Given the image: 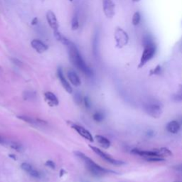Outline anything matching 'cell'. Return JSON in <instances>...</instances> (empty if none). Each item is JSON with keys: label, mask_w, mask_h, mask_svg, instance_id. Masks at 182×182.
Segmentation results:
<instances>
[{"label": "cell", "mask_w": 182, "mask_h": 182, "mask_svg": "<svg viewBox=\"0 0 182 182\" xmlns=\"http://www.w3.org/2000/svg\"><path fill=\"white\" fill-rule=\"evenodd\" d=\"M67 48L68 50V55H69L70 62L87 76H92L93 75V70L87 65L86 62L82 58L76 46L73 42L70 41V43L67 46Z\"/></svg>", "instance_id": "6da1fadb"}, {"label": "cell", "mask_w": 182, "mask_h": 182, "mask_svg": "<svg viewBox=\"0 0 182 182\" xmlns=\"http://www.w3.org/2000/svg\"><path fill=\"white\" fill-rule=\"evenodd\" d=\"M142 44H143V52L140 58V61L139 63V68H142L146 63L150 61L153 57L155 56L157 47L154 42L152 38L150 36L147 35L143 38L142 40Z\"/></svg>", "instance_id": "7a4b0ae2"}, {"label": "cell", "mask_w": 182, "mask_h": 182, "mask_svg": "<svg viewBox=\"0 0 182 182\" xmlns=\"http://www.w3.org/2000/svg\"><path fill=\"white\" fill-rule=\"evenodd\" d=\"M75 155L80 158L82 161H83L86 164L88 170L93 174V175L97 176H100L102 175L105 174L107 173H115L114 171H110V170L106 169L103 168V167H100V165L97 164L95 162H93L91 159H90L88 156H86L84 153L79 152V151H75L74 152Z\"/></svg>", "instance_id": "3957f363"}, {"label": "cell", "mask_w": 182, "mask_h": 182, "mask_svg": "<svg viewBox=\"0 0 182 182\" xmlns=\"http://www.w3.org/2000/svg\"><path fill=\"white\" fill-rule=\"evenodd\" d=\"M114 38L115 40L116 47L122 48L127 45L129 42V36L127 33L122 28L117 27L115 31Z\"/></svg>", "instance_id": "277c9868"}, {"label": "cell", "mask_w": 182, "mask_h": 182, "mask_svg": "<svg viewBox=\"0 0 182 182\" xmlns=\"http://www.w3.org/2000/svg\"><path fill=\"white\" fill-rule=\"evenodd\" d=\"M145 112L152 117L159 118L162 114V108L157 101H150L144 105Z\"/></svg>", "instance_id": "5b68a950"}, {"label": "cell", "mask_w": 182, "mask_h": 182, "mask_svg": "<svg viewBox=\"0 0 182 182\" xmlns=\"http://www.w3.org/2000/svg\"><path fill=\"white\" fill-rule=\"evenodd\" d=\"M90 148L92 149V150H93L95 153H96L98 156H100L101 158L103 159L104 160L107 161L108 163L111 164L116 165V166H120V165H123L125 164V162H122V161L115 160V159H113L112 157H111V156L108 155V154L105 153L104 152L101 151L99 148H98V147H93V146L91 145L90 146Z\"/></svg>", "instance_id": "8992f818"}, {"label": "cell", "mask_w": 182, "mask_h": 182, "mask_svg": "<svg viewBox=\"0 0 182 182\" xmlns=\"http://www.w3.org/2000/svg\"><path fill=\"white\" fill-rule=\"evenodd\" d=\"M103 9L105 15L108 19H112L115 14V5L113 0H103Z\"/></svg>", "instance_id": "52a82bcc"}, {"label": "cell", "mask_w": 182, "mask_h": 182, "mask_svg": "<svg viewBox=\"0 0 182 182\" xmlns=\"http://www.w3.org/2000/svg\"><path fill=\"white\" fill-rule=\"evenodd\" d=\"M46 20L48 25L53 30V32L58 31L59 24L55 14L52 11H48L46 13Z\"/></svg>", "instance_id": "ba28073f"}, {"label": "cell", "mask_w": 182, "mask_h": 182, "mask_svg": "<svg viewBox=\"0 0 182 182\" xmlns=\"http://www.w3.org/2000/svg\"><path fill=\"white\" fill-rule=\"evenodd\" d=\"M31 45H32V48L39 53H44V52L46 51L48 48V46L46 44H45L44 42L39 40V39H34V40H32V42H31Z\"/></svg>", "instance_id": "9c48e42d"}, {"label": "cell", "mask_w": 182, "mask_h": 182, "mask_svg": "<svg viewBox=\"0 0 182 182\" xmlns=\"http://www.w3.org/2000/svg\"><path fill=\"white\" fill-rule=\"evenodd\" d=\"M72 127L80 134L81 137H84L85 139H88V140L91 141V142H93V137L91 134V132L87 130L86 129H85L84 127H81V126L78 125V124H72Z\"/></svg>", "instance_id": "30bf717a"}, {"label": "cell", "mask_w": 182, "mask_h": 182, "mask_svg": "<svg viewBox=\"0 0 182 182\" xmlns=\"http://www.w3.org/2000/svg\"><path fill=\"white\" fill-rule=\"evenodd\" d=\"M58 76L60 83H61V85L63 87V88H64L65 91L68 92V93H72L73 90H72L71 86H70L69 83L67 81V80L65 79L64 75H63V71H62V69L60 68H59L58 69Z\"/></svg>", "instance_id": "8fae6325"}, {"label": "cell", "mask_w": 182, "mask_h": 182, "mask_svg": "<svg viewBox=\"0 0 182 182\" xmlns=\"http://www.w3.org/2000/svg\"><path fill=\"white\" fill-rule=\"evenodd\" d=\"M17 117L19 119H20L21 120L24 121V122H27V123L31 124H37V125H39V124H46V122H44L43 120H41V119H34V118L32 117H29V116L27 115H19L17 116Z\"/></svg>", "instance_id": "7c38bea8"}, {"label": "cell", "mask_w": 182, "mask_h": 182, "mask_svg": "<svg viewBox=\"0 0 182 182\" xmlns=\"http://www.w3.org/2000/svg\"><path fill=\"white\" fill-rule=\"evenodd\" d=\"M45 100L47 103L51 106H57L58 105V100L57 97L51 92H46L44 94Z\"/></svg>", "instance_id": "4fadbf2b"}, {"label": "cell", "mask_w": 182, "mask_h": 182, "mask_svg": "<svg viewBox=\"0 0 182 182\" xmlns=\"http://www.w3.org/2000/svg\"><path fill=\"white\" fill-rule=\"evenodd\" d=\"M67 75H68V78L70 81V83L74 86H79L81 84V81H80V78L76 74V73L75 71H73L72 70H68V73H67Z\"/></svg>", "instance_id": "5bb4252c"}, {"label": "cell", "mask_w": 182, "mask_h": 182, "mask_svg": "<svg viewBox=\"0 0 182 182\" xmlns=\"http://www.w3.org/2000/svg\"><path fill=\"white\" fill-rule=\"evenodd\" d=\"M167 129L172 134H176L180 129V124L177 121H171L167 124Z\"/></svg>", "instance_id": "9a60e30c"}, {"label": "cell", "mask_w": 182, "mask_h": 182, "mask_svg": "<svg viewBox=\"0 0 182 182\" xmlns=\"http://www.w3.org/2000/svg\"><path fill=\"white\" fill-rule=\"evenodd\" d=\"M96 139L97 140V142H98L99 144H100L101 146H102L103 147H104V148L108 149L110 147L111 144L109 139L106 138V137H103V136L96 135Z\"/></svg>", "instance_id": "2e32d148"}, {"label": "cell", "mask_w": 182, "mask_h": 182, "mask_svg": "<svg viewBox=\"0 0 182 182\" xmlns=\"http://www.w3.org/2000/svg\"><path fill=\"white\" fill-rule=\"evenodd\" d=\"M53 35H54V37H55L56 39H57V40L59 41L60 42H61V43L63 44V45L66 46L70 43V41L68 40V39H66V38H65L64 36L62 35V34H60V33L58 31H56V32H53Z\"/></svg>", "instance_id": "e0dca14e"}, {"label": "cell", "mask_w": 182, "mask_h": 182, "mask_svg": "<svg viewBox=\"0 0 182 182\" xmlns=\"http://www.w3.org/2000/svg\"><path fill=\"white\" fill-rule=\"evenodd\" d=\"M6 145H9L13 150L17 151V152H22L24 150V147L21 144L18 143L16 142H13V141H7Z\"/></svg>", "instance_id": "ac0fdd59"}, {"label": "cell", "mask_w": 182, "mask_h": 182, "mask_svg": "<svg viewBox=\"0 0 182 182\" xmlns=\"http://www.w3.org/2000/svg\"><path fill=\"white\" fill-rule=\"evenodd\" d=\"M23 97H24V99L27 100H34L37 98V93L34 91H27L24 92Z\"/></svg>", "instance_id": "d6986e66"}, {"label": "cell", "mask_w": 182, "mask_h": 182, "mask_svg": "<svg viewBox=\"0 0 182 182\" xmlns=\"http://www.w3.org/2000/svg\"><path fill=\"white\" fill-rule=\"evenodd\" d=\"M156 152L160 155L161 157H164L165 156H172V152L169 149L166 147H162V148L159 149V150H155Z\"/></svg>", "instance_id": "ffe728a7"}, {"label": "cell", "mask_w": 182, "mask_h": 182, "mask_svg": "<svg viewBox=\"0 0 182 182\" xmlns=\"http://www.w3.org/2000/svg\"><path fill=\"white\" fill-rule=\"evenodd\" d=\"M141 20V15L139 11H136L132 16V23L134 26H137L139 24Z\"/></svg>", "instance_id": "44dd1931"}, {"label": "cell", "mask_w": 182, "mask_h": 182, "mask_svg": "<svg viewBox=\"0 0 182 182\" xmlns=\"http://www.w3.org/2000/svg\"><path fill=\"white\" fill-rule=\"evenodd\" d=\"M71 27L73 30H77L79 27V21H78V17L77 14H75L73 16V19L71 21Z\"/></svg>", "instance_id": "7402d4cb"}, {"label": "cell", "mask_w": 182, "mask_h": 182, "mask_svg": "<svg viewBox=\"0 0 182 182\" xmlns=\"http://www.w3.org/2000/svg\"><path fill=\"white\" fill-rule=\"evenodd\" d=\"M105 116L103 115V113H102L101 112H96L93 115V119L96 122H100L104 119Z\"/></svg>", "instance_id": "603a6c76"}, {"label": "cell", "mask_w": 182, "mask_h": 182, "mask_svg": "<svg viewBox=\"0 0 182 182\" xmlns=\"http://www.w3.org/2000/svg\"><path fill=\"white\" fill-rule=\"evenodd\" d=\"M21 168H22V170L27 172V173H29V172L34 169L32 165L29 164L28 163H26V162H24V163H22V164H21Z\"/></svg>", "instance_id": "cb8c5ba5"}, {"label": "cell", "mask_w": 182, "mask_h": 182, "mask_svg": "<svg viewBox=\"0 0 182 182\" xmlns=\"http://www.w3.org/2000/svg\"><path fill=\"white\" fill-rule=\"evenodd\" d=\"M173 98L176 101H182V86L180 87L179 90L176 94L174 95Z\"/></svg>", "instance_id": "d4e9b609"}, {"label": "cell", "mask_w": 182, "mask_h": 182, "mask_svg": "<svg viewBox=\"0 0 182 182\" xmlns=\"http://www.w3.org/2000/svg\"><path fill=\"white\" fill-rule=\"evenodd\" d=\"M161 71H162V68H161V65H157V66L155 67L154 69L150 70V75H159L160 74Z\"/></svg>", "instance_id": "484cf974"}, {"label": "cell", "mask_w": 182, "mask_h": 182, "mask_svg": "<svg viewBox=\"0 0 182 182\" xmlns=\"http://www.w3.org/2000/svg\"><path fill=\"white\" fill-rule=\"evenodd\" d=\"M29 174L30 176H32V177H34V178H40L41 177V174L40 172H39V171H37V170L34 169H33L32 171L29 172Z\"/></svg>", "instance_id": "4316f807"}, {"label": "cell", "mask_w": 182, "mask_h": 182, "mask_svg": "<svg viewBox=\"0 0 182 182\" xmlns=\"http://www.w3.org/2000/svg\"><path fill=\"white\" fill-rule=\"evenodd\" d=\"M146 160L147 162H162V161H164L165 160L163 157H150V158L146 159Z\"/></svg>", "instance_id": "83f0119b"}, {"label": "cell", "mask_w": 182, "mask_h": 182, "mask_svg": "<svg viewBox=\"0 0 182 182\" xmlns=\"http://www.w3.org/2000/svg\"><path fill=\"white\" fill-rule=\"evenodd\" d=\"M83 103H84L85 106L87 108H90L91 106V100H90L89 98L87 96H85L84 98H83Z\"/></svg>", "instance_id": "f1b7e54d"}, {"label": "cell", "mask_w": 182, "mask_h": 182, "mask_svg": "<svg viewBox=\"0 0 182 182\" xmlns=\"http://www.w3.org/2000/svg\"><path fill=\"white\" fill-rule=\"evenodd\" d=\"M98 34H96V37H95L94 39V44H93V51H94V53L97 54V48H98Z\"/></svg>", "instance_id": "f546056e"}, {"label": "cell", "mask_w": 182, "mask_h": 182, "mask_svg": "<svg viewBox=\"0 0 182 182\" xmlns=\"http://www.w3.org/2000/svg\"><path fill=\"white\" fill-rule=\"evenodd\" d=\"M46 165L47 167L51 168L52 169H56L55 163H54V162H53V161H51V160L47 161V162H46Z\"/></svg>", "instance_id": "4dcf8cb0"}, {"label": "cell", "mask_w": 182, "mask_h": 182, "mask_svg": "<svg viewBox=\"0 0 182 182\" xmlns=\"http://www.w3.org/2000/svg\"><path fill=\"white\" fill-rule=\"evenodd\" d=\"M11 60H12V61L14 62V64L17 65L18 66H21V65H22V62L20 61V60H18V59L12 58V59H11Z\"/></svg>", "instance_id": "1f68e13d"}, {"label": "cell", "mask_w": 182, "mask_h": 182, "mask_svg": "<svg viewBox=\"0 0 182 182\" xmlns=\"http://www.w3.org/2000/svg\"><path fill=\"white\" fill-rule=\"evenodd\" d=\"M174 168L176 170V171L182 172V164H180L176 165V166H175L174 167Z\"/></svg>", "instance_id": "d6a6232c"}, {"label": "cell", "mask_w": 182, "mask_h": 182, "mask_svg": "<svg viewBox=\"0 0 182 182\" xmlns=\"http://www.w3.org/2000/svg\"><path fill=\"white\" fill-rule=\"evenodd\" d=\"M6 142H7V140H6L4 137L0 136V144H1V145H6Z\"/></svg>", "instance_id": "836d02e7"}, {"label": "cell", "mask_w": 182, "mask_h": 182, "mask_svg": "<svg viewBox=\"0 0 182 182\" xmlns=\"http://www.w3.org/2000/svg\"><path fill=\"white\" fill-rule=\"evenodd\" d=\"M37 22H38V19H37V17H36V18H34V19L32 20V25H36V24H37Z\"/></svg>", "instance_id": "e575fe53"}, {"label": "cell", "mask_w": 182, "mask_h": 182, "mask_svg": "<svg viewBox=\"0 0 182 182\" xmlns=\"http://www.w3.org/2000/svg\"><path fill=\"white\" fill-rule=\"evenodd\" d=\"M65 173V172L64 170H63V169H61V170H60V177L63 176V175Z\"/></svg>", "instance_id": "d590c367"}, {"label": "cell", "mask_w": 182, "mask_h": 182, "mask_svg": "<svg viewBox=\"0 0 182 182\" xmlns=\"http://www.w3.org/2000/svg\"><path fill=\"white\" fill-rule=\"evenodd\" d=\"M153 134L154 132H152V131H149V132H147V135L148 136H153Z\"/></svg>", "instance_id": "8d00e7d4"}, {"label": "cell", "mask_w": 182, "mask_h": 182, "mask_svg": "<svg viewBox=\"0 0 182 182\" xmlns=\"http://www.w3.org/2000/svg\"><path fill=\"white\" fill-rule=\"evenodd\" d=\"M132 1H133L134 2H138V1H140V0H132Z\"/></svg>", "instance_id": "74e56055"}, {"label": "cell", "mask_w": 182, "mask_h": 182, "mask_svg": "<svg viewBox=\"0 0 182 182\" xmlns=\"http://www.w3.org/2000/svg\"><path fill=\"white\" fill-rule=\"evenodd\" d=\"M69 1H73V0H69Z\"/></svg>", "instance_id": "f35d334b"}]
</instances>
